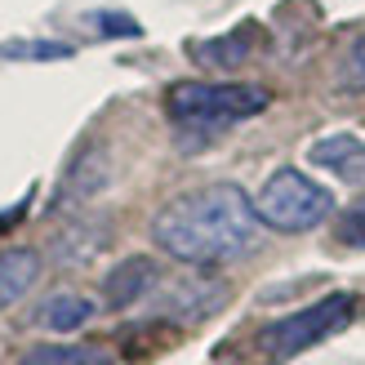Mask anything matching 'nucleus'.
Segmentation results:
<instances>
[{
	"mask_svg": "<svg viewBox=\"0 0 365 365\" xmlns=\"http://www.w3.org/2000/svg\"><path fill=\"white\" fill-rule=\"evenodd\" d=\"M352 317H356V294H325L317 303L299 307V312L263 325L259 330V352L267 361H289V356L325 343L330 334H339Z\"/></svg>",
	"mask_w": 365,
	"mask_h": 365,
	"instance_id": "20e7f679",
	"label": "nucleus"
},
{
	"mask_svg": "<svg viewBox=\"0 0 365 365\" xmlns=\"http://www.w3.org/2000/svg\"><path fill=\"white\" fill-rule=\"evenodd\" d=\"M103 182H107V160H103V152L89 148L85 156L71 160V170H67V178H63V192H58V205H71V200H89V196L103 187Z\"/></svg>",
	"mask_w": 365,
	"mask_h": 365,
	"instance_id": "9b49d317",
	"label": "nucleus"
},
{
	"mask_svg": "<svg viewBox=\"0 0 365 365\" xmlns=\"http://www.w3.org/2000/svg\"><path fill=\"white\" fill-rule=\"evenodd\" d=\"M18 365H116V361L89 343H36L18 356Z\"/></svg>",
	"mask_w": 365,
	"mask_h": 365,
	"instance_id": "9d476101",
	"label": "nucleus"
},
{
	"mask_svg": "<svg viewBox=\"0 0 365 365\" xmlns=\"http://www.w3.org/2000/svg\"><path fill=\"white\" fill-rule=\"evenodd\" d=\"M250 49H254V31L241 27V31H232V36H218V41L192 45V58L200 67H241L250 58Z\"/></svg>",
	"mask_w": 365,
	"mask_h": 365,
	"instance_id": "f8f14e48",
	"label": "nucleus"
},
{
	"mask_svg": "<svg viewBox=\"0 0 365 365\" xmlns=\"http://www.w3.org/2000/svg\"><path fill=\"white\" fill-rule=\"evenodd\" d=\"M89 27H94L98 36H138L143 27L134 23L130 14H112V9H98V14H89Z\"/></svg>",
	"mask_w": 365,
	"mask_h": 365,
	"instance_id": "dca6fc26",
	"label": "nucleus"
},
{
	"mask_svg": "<svg viewBox=\"0 0 365 365\" xmlns=\"http://www.w3.org/2000/svg\"><path fill=\"white\" fill-rule=\"evenodd\" d=\"M334 236H339V245H348V250H365V196H356L352 205L339 214Z\"/></svg>",
	"mask_w": 365,
	"mask_h": 365,
	"instance_id": "ddd939ff",
	"label": "nucleus"
},
{
	"mask_svg": "<svg viewBox=\"0 0 365 365\" xmlns=\"http://www.w3.org/2000/svg\"><path fill=\"white\" fill-rule=\"evenodd\" d=\"M36 281H41V254L27 250V245L0 250V312L14 307Z\"/></svg>",
	"mask_w": 365,
	"mask_h": 365,
	"instance_id": "6e6552de",
	"label": "nucleus"
},
{
	"mask_svg": "<svg viewBox=\"0 0 365 365\" xmlns=\"http://www.w3.org/2000/svg\"><path fill=\"white\" fill-rule=\"evenodd\" d=\"M94 312H98L94 299H85V294H53L36 307V325H45L53 334H71V330H85L94 321Z\"/></svg>",
	"mask_w": 365,
	"mask_h": 365,
	"instance_id": "1a4fd4ad",
	"label": "nucleus"
},
{
	"mask_svg": "<svg viewBox=\"0 0 365 365\" xmlns=\"http://www.w3.org/2000/svg\"><path fill=\"white\" fill-rule=\"evenodd\" d=\"M227 289L214 285V281H174L170 285V299H160V312H170L178 321H205L210 312H218Z\"/></svg>",
	"mask_w": 365,
	"mask_h": 365,
	"instance_id": "0eeeda50",
	"label": "nucleus"
},
{
	"mask_svg": "<svg viewBox=\"0 0 365 365\" xmlns=\"http://www.w3.org/2000/svg\"><path fill=\"white\" fill-rule=\"evenodd\" d=\"M152 241L187 267L236 263L259 241V210L236 182H205L156 210Z\"/></svg>",
	"mask_w": 365,
	"mask_h": 365,
	"instance_id": "f257e3e1",
	"label": "nucleus"
},
{
	"mask_svg": "<svg viewBox=\"0 0 365 365\" xmlns=\"http://www.w3.org/2000/svg\"><path fill=\"white\" fill-rule=\"evenodd\" d=\"M272 94L263 85H210V81H178L165 89V116L182 138H214L250 116L267 112Z\"/></svg>",
	"mask_w": 365,
	"mask_h": 365,
	"instance_id": "f03ea898",
	"label": "nucleus"
},
{
	"mask_svg": "<svg viewBox=\"0 0 365 365\" xmlns=\"http://www.w3.org/2000/svg\"><path fill=\"white\" fill-rule=\"evenodd\" d=\"M254 210H259L263 227L299 236V232H317L325 218L334 214V196H330V187H321L317 178H307L303 170L285 165L259 187Z\"/></svg>",
	"mask_w": 365,
	"mask_h": 365,
	"instance_id": "7ed1b4c3",
	"label": "nucleus"
},
{
	"mask_svg": "<svg viewBox=\"0 0 365 365\" xmlns=\"http://www.w3.org/2000/svg\"><path fill=\"white\" fill-rule=\"evenodd\" d=\"M0 58H31V63H45V58H71V45H58V41H18V45H5Z\"/></svg>",
	"mask_w": 365,
	"mask_h": 365,
	"instance_id": "4468645a",
	"label": "nucleus"
},
{
	"mask_svg": "<svg viewBox=\"0 0 365 365\" xmlns=\"http://www.w3.org/2000/svg\"><path fill=\"white\" fill-rule=\"evenodd\" d=\"M307 160H312L317 170H330L339 178H361L365 174V138L356 134H325L317 138L312 148H307Z\"/></svg>",
	"mask_w": 365,
	"mask_h": 365,
	"instance_id": "423d86ee",
	"label": "nucleus"
},
{
	"mask_svg": "<svg viewBox=\"0 0 365 365\" xmlns=\"http://www.w3.org/2000/svg\"><path fill=\"white\" fill-rule=\"evenodd\" d=\"M156 285H160V267L152 259H143V254H134V259L116 263L103 277V299L107 307H134L148 294H156Z\"/></svg>",
	"mask_w": 365,
	"mask_h": 365,
	"instance_id": "39448f33",
	"label": "nucleus"
},
{
	"mask_svg": "<svg viewBox=\"0 0 365 365\" xmlns=\"http://www.w3.org/2000/svg\"><path fill=\"white\" fill-rule=\"evenodd\" d=\"M339 81H343V89H352V94H365V31L356 36L352 53L343 58V71H339Z\"/></svg>",
	"mask_w": 365,
	"mask_h": 365,
	"instance_id": "2eb2a0df",
	"label": "nucleus"
}]
</instances>
